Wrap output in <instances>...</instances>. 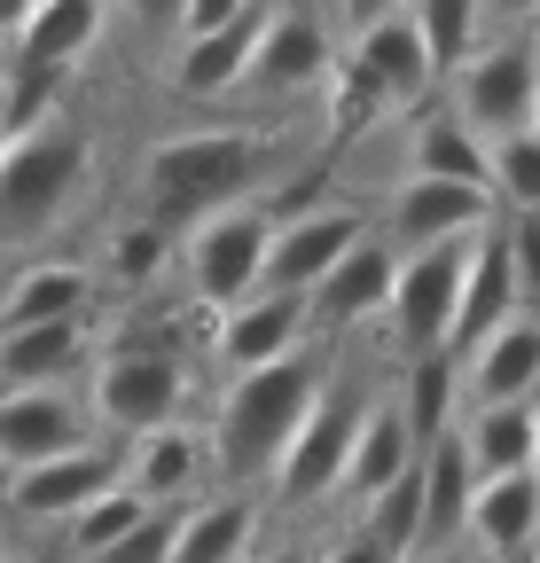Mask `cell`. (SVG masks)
I'll return each mask as SVG.
<instances>
[{"label": "cell", "instance_id": "obj_1", "mask_svg": "<svg viewBox=\"0 0 540 563\" xmlns=\"http://www.w3.org/2000/svg\"><path fill=\"white\" fill-rule=\"evenodd\" d=\"M266 157H275V133L266 125H196V133H165L133 165V220L165 228L173 243L212 220V211L266 196Z\"/></svg>", "mask_w": 540, "mask_h": 563}, {"label": "cell", "instance_id": "obj_2", "mask_svg": "<svg viewBox=\"0 0 540 563\" xmlns=\"http://www.w3.org/2000/svg\"><path fill=\"white\" fill-rule=\"evenodd\" d=\"M329 352L337 344H306L290 352V361L275 368H251V376H228L212 391V415H205V446H212V493H251L258 501V485L266 470L283 462L290 431L306 422L321 376H329Z\"/></svg>", "mask_w": 540, "mask_h": 563}, {"label": "cell", "instance_id": "obj_3", "mask_svg": "<svg viewBox=\"0 0 540 563\" xmlns=\"http://www.w3.org/2000/svg\"><path fill=\"white\" fill-rule=\"evenodd\" d=\"M376 391H384L376 361H368V352H353V344H337V352H329V376H321V391H313V407H306V422L290 431L283 462L266 470V485H258V509L298 517V509L337 501V477H345L353 431H361V415H368Z\"/></svg>", "mask_w": 540, "mask_h": 563}, {"label": "cell", "instance_id": "obj_4", "mask_svg": "<svg viewBox=\"0 0 540 563\" xmlns=\"http://www.w3.org/2000/svg\"><path fill=\"white\" fill-rule=\"evenodd\" d=\"M87 180H95V125L55 110L32 133H16L9 150H0V243L55 235L79 211Z\"/></svg>", "mask_w": 540, "mask_h": 563}, {"label": "cell", "instance_id": "obj_5", "mask_svg": "<svg viewBox=\"0 0 540 563\" xmlns=\"http://www.w3.org/2000/svg\"><path fill=\"white\" fill-rule=\"evenodd\" d=\"M196 361L180 352H118V344H95V368H87V422L95 439L110 446H133L150 431H173V422H196Z\"/></svg>", "mask_w": 540, "mask_h": 563}, {"label": "cell", "instance_id": "obj_6", "mask_svg": "<svg viewBox=\"0 0 540 563\" xmlns=\"http://www.w3.org/2000/svg\"><path fill=\"white\" fill-rule=\"evenodd\" d=\"M266 235H275V203L266 196H243L212 220H196L180 243H173V266L188 282V313H235L243 298H258V266H266Z\"/></svg>", "mask_w": 540, "mask_h": 563}, {"label": "cell", "instance_id": "obj_7", "mask_svg": "<svg viewBox=\"0 0 540 563\" xmlns=\"http://www.w3.org/2000/svg\"><path fill=\"white\" fill-rule=\"evenodd\" d=\"M337 16L313 9V0H298V9H266V32L251 47V70H243V87L235 102L251 110V125L266 110H298L329 87V70H337Z\"/></svg>", "mask_w": 540, "mask_h": 563}, {"label": "cell", "instance_id": "obj_8", "mask_svg": "<svg viewBox=\"0 0 540 563\" xmlns=\"http://www.w3.org/2000/svg\"><path fill=\"white\" fill-rule=\"evenodd\" d=\"M439 102H447L470 133H478V141H509V133L532 125V102H540V55H532L525 9L502 16V32L439 87Z\"/></svg>", "mask_w": 540, "mask_h": 563}, {"label": "cell", "instance_id": "obj_9", "mask_svg": "<svg viewBox=\"0 0 540 563\" xmlns=\"http://www.w3.org/2000/svg\"><path fill=\"white\" fill-rule=\"evenodd\" d=\"M470 243H478V235H470ZM470 243H439V251L399 258L392 298H384V321H376L399 368L439 361V352H447V321H454V290H462V258H470Z\"/></svg>", "mask_w": 540, "mask_h": 563}, {"label": "cell", "instance_id": "obj_10", "mask_svg": "<svg viewBox=\"0 0 540 563\" xmlns=\"http://www.w3.org/2000/svg\"><path fill=\"white\" fill-rule=\"evenodd\" d=\"M502 211L486 188H454V180H392V196L368 211V228L392 258H416L439 243H470L478 228H494Z\"/></svg>", "mask_w": 540, "mask_h": 563}, {"label": "cell", "instance_id": "obj_11", "mask_svg": "<svg viewBox=\"0 0 540 563\" xmlns=\"http://www.w3.org/2000/svg\"><path fill=\"white\" fill-rule=\"evenodd\" d=\"M368 235V211L361 203H313V211H275V235H266V266H258V290L266 298H306L313 282L345 258Z\"/></svg>", "mask_w": 540, "mask_h": 563}, {"label": "cell", "instance_id": "obj_12", "mask_svg": "<svg viewBox=\"0 0 540 563\" xmlns=\"http://www.w3.org/2000/svg\"><path fill=\"white\" fill-rule=\"evenodd\" d=\"M118 470H125V446H110V439H95V446H79V454H55V462H40V470H16V477H9V501H0V517L63 532L87 501L118 493Z\"/></svg>", "mask_w": 540, "mask_h": 563}, {"label": "cell", "instance_id": "obj_13", "mask_svg": "<svg viewBox=\"0 0 540 563\" xmlns=\"http://www.w3.org/2000/svg\"><path fill=\"white\" fill-rule=\"evenodd\" d=\"M392 274H399V258L376 243V228L337 258L313 290H306V329H313V344H353L361 329H376L384 321V298H392Z\"/></svg>", "mask_w": 540, "mask_h": 563}, {"label": "cell", "instance_id": "obj_14", "mask_svg": "<svg viewBox=\"0 0 540 563\" xmlns=\"http://www.w3.org/2000/svg\"><path fill=\"white\" fill-rule=\"evenodd\" d=\"M95 446V422L79 384H47V391H0V477L40 470L55 454Z\"/></svg>", "mask_w": 540, "mask_h": 563}, {"label": "cell", "instance_id": "obj_15", "mask_svg": "<svg viewBox=\"0 0 540 563\" xmlns=\"http://www.w3.org/2000/svg\"><path fill=\"white\" fill-rule=\"evenodd\" d=\"M102 32H110V16L95 9V0H32L24 24L9 32V70H0V79H47V87H63L102 47Z\"/></svg>", "mask_w": 540, "mask_h": 563}, {"label": "cell", "instance_id": "obj_16", "mask_svg": "<svg viewBox=\"0 0 540 563\" xmlns=\"http://www.w3.org/2000/svg\"><path fill=\"white\" fill-rule=\"evenodd\" d=\"M337 55H345L353 70H368L399 118L423 110V102L439 95L431 63H423V47H416V9H408V0H392V9H376L368 24H353L345 40H337Z\"/></svg>", "mask_w": 540, "mask_h": 563}, {"label": "cell", "instance_id": "obj_17", "mask_svg": "<svg viewBox=\"0 0 540 563\" xmlns=\"http://www.w3.org/2000/svg\"><path fill=\"white\" fill-rule=\"evenodd\" d=\"M313 329H306V298H243L235 313H220L205 329V352H212V368L220 376H251V368H275L290 361V352H306Z\"/></svg>", "mask_w": 540, "mask_h": 563}, {"label": "cell", "instance_id": "obj_18", "mask_svg": "<svg viewBox=\"0 0 540 563\" xmlns=\"http://www.w3.org/2000/svg\"><path fill=\"white\" fill-rule=\"evenodd\" d=\"M118 485H125L142 509H188L196 493L212 485V446H205V422H173V431L133 439V446H125Z\"/></svg>", "mask_w": 540, "mask_h": 563}, {"label": "cell", "instance_id": "obj_19", "mask_svg": "<svg viewBox=\"0 0 540 563\" xmlns=\"http://www.w3.org/2000/svg\"><path fill=\"white\" fill-rule=\"evenodd\" d=\"M454 376H462V415L540 399V313H509L470 361H454Z\"/></svg>", "mask_w": 540, "mask_h": 563}, {"label": "cell", "instance_id": "obj_20", "mask_svg": "<svg viewBox=\"0 0 540 563\" xmlns=\"http://www.w3.org/2000/svg\"><path fill=\"white\" fill-rule=\"evenodd\" d=\"M517 313V282H509V243H502V220L478 228L462 258V290H454V321H447V361H470L502 321Z\"/></svg>", "mask_w": 540, "mask_h": 563}, {"label": "cell", "instance_id": "obj_21", "mask_svg": "<svg viewBox=\"0 0 540 563\" xmlns=\"http://www.w3.org/2000/svg\"><path fill=\"white\" fill-rule=\"evenodd\" d=\"M266 9H275V0H243V16H235L228 32L173 47V55H165V87H173L180 102H235L243 70H251V47H258V32H266Z\"/></svg>", "mask_w": 540, "mask_h": 563}, {"label": "cell", "instance_id": "obj_22", "mask_svg": "<svg viewBox=\"0 0 540 563\" xmlns=\"http://www.w3.org/2000/svg\"><path fill=\"white\" fill-rule=\"evenodd\" d=\"M95 266L87 258H24L0 282V329H47V321H87L95 313Z\"/></svg>", "mask_w": 540, "mask_h": 563}, {"label": "cell", "instance_id": "obj_23", "mask_svg": "<svg viewBox=\"0 0 540 563\" xmlns=\"http://www.w3.org/2000/svg\"><path fill=\"white\" fill-rule=\"evenodd\" d=\"M408 470H416V439H408V422H399V407H392V376H384V391L368 399L361 431H353L345 477H337V501H345V509H368L376 493H392Z\"/></svg>", "mask_w": 540, "mask_h": 563}, {"label": "cell", "instance_id": "obj_24", "mask_svg": "<svg viewBox=\"0 0 540 563\" xmlns=\"http://www.w3.org/2000/svg\"><path fill=\"white\" fill-rule=\"evenodd\" d=\"M540 540V485L532 470L494 477L470 493V517H462V555H494V563H525Z\"/></svg>", "mask_w": 540, "mask_h": 563}, {"label": "cell", "instance_id": "obj_25", "mask_svg": "<svg viewBox=\"0 0 540 563\" xmlns=\"http://www.w3.org/2000/svg\"><path fill=\"white\" fill-rule=\"evenodd\" d=\"M95 368V321H47V329H0V391H47Z\"/></svg>", "mask_w": 540, "mask_h": 563}, {"label": "cell", "instance_id": "obj_26", "mask_svg": "<svg viewBox=\"0 0 540 563\" xmlns=\"http://www.w3.org/2000/svg\"><path fill=\"white\" fill-rule=\"evenodd\" d=\"M408 125V157H399V180H454V188H486V141L470 133L439 95L423 110L399 118Z\"/></svg>", "mask_w": 540, "mask_h": 563}, {"label": "cell", "instance_id": "obj_27", "mask_svg": "<svg viewBox=\"0 0 540 563\" xmlns=\"http://www.w3.org/2000/svg\"><path fill=\"white\" fill-rule=\"evenodd\" d=\"M266 532V509L251 493H212L173 517V563H251Z\"/></svg>", "mask_w": 540, "mask_h": 563}, {"label": "cell", "instance_id": "obj_28", "mask_svg": "<svg viewBox=\"0 0 540 563\" xmlns=\"http://www.w3.org/2000/svg\"><path fill=\"white\" fill-rule=\"evenodd\" d=\"M470 493H478V477H470L462 446L439 439V446L416 462V501H423V540H416V555L454 563V548H462V517H470Z\"/></svg>", "mask_w": 540, "mask_h": 563}, {"label": "cell", "instance_id": "obj_29", "mask_svg": "<svg viewBox=\"0 0 540 563\" xmlns=\"http://www.w3.org/2000/svg\"><path fill=\"white\" fill-rule=\"evenodd\" d=\"M87 266H95V290H110V298H125V306H142L157 282L173 274V235L150 228V220H118V228L102 235V258H87Z\"/></svg>", "mask_w": 540, "mask_h": 563}, {"label": "cell", "instance_id": "obj_30", "mask_svg": "<svg viewBox=\"0 0 540 563\" xmlns=\"http://www.w3.org/2000/svg\"><path fill=\"white\" fill-rule=\"evenodd\" d=\"M532 407H540V399H525V407H478V415L454 422V446H462V462H470V477H478V485L532 470V431H540Z\"/></svg>", "mask_w": 540, "mask_h": 563}, {"label": "cell", "instance_id": "obj_31", "mask_svg": "<svg viewBox=\"0 0 540 563\" xmlns=\"http://www.w3.org/2000/svg\"><path fill=\"white\" fill-rule=\"evenodd\" d=\"M392 407H399V422H408V439H416V462H423L439 439H454V422H462V376H454V361L439 352V361L399 368L392 376Z\"/></svg>", "mask_w": 540, "mask_h": 563}, {"label": "cell", "instance_id": "obj_32", "mask_svg": "<svg viewBox=\"0 0 540 563\" xmlns=\"http://www.w3.org/2000/svg\"><path fill=\"white\" fill-rule=\"evenodd\" d=\"M502 16H509V9H478V0H423V9H416V47H423V63H431V79L447 87L454 70L502 32Z\"/></svg>", "mask_w": 540, "mask_h": 563}, {"label": "cell", "instance_id": "obj_33", "mask_svg": "<svg viewBox=\"0 0 540 563\" xmlns=\"http://www.w3.org/2000/svg\"><path fill=\"white\" fill-rule=\"evenodd\" d=\"M486 196H494L502 220H532L540 211V141L532 133L486 141Z\"/></svg>", "mask_w": 540, "mask_h": 563}, {"label": "cell", "instance_id": "obj_34", "mask_svg": "<svg viewBox=\"0 0 540 563\" xmlns=\"http://www.w3.org/2000/svg\"><path fill=\"white\" fill-rule=\"evenodd\" d=\"M142 517H157V509H142V501H133V493L118 485V493H102V501H87V509H79L71 525L55 532V555H63V563H95L102 548H118V540H125L133 525H142Z\"/></svg>", "mask_w": 540, "mask_h": 563}, {"label": "cell", "instance_id": "obj_35", "mask_svg": "<svg viewBox=\"0 0 540 563\" xmlns=\"http://www.w3.org/2000/svg\"><path fill=\"white\" fill-rule=\"evenodd\" d=\"M313 102H321V118H329V133H337V141H353V133H376L384 118H399V110L384 102V87L368 79V70H353L345 55H337V70H329V87H321Z\"/></svg>", "mask_w": 540, "mask_h": 563}, {"label": "cell", "instance_id": "obj_36", "mask_svg": "<svg viewBox=\"0 0 540 563\" xmlns=\"http://www.w3.org/2000/svg\"><path fill=\"white\" fill-rule=\"evenodd\" d=\"M502 243H509L517 313H540V211H532V220H502Z\"/></svg>", "mask_w": 540, "mask_h": 563}, {"label": "cell", "instance_id": "obj_37", "mask_svg": "<svg viewBox=\"0 0 540 563\" xmlns=\"http://www.w3.org/2000/svg\"><path fill=\"white\" fill-rule=\"evenodd\" d=\"M306 563H392V555H384V548H376V540H368L361 525H345V532H337L329 548H313Z\"/></svg>", "mask_w": 540, "mask_h": 563}, {"label": "cell", "instance_id": "obj_38", "mask_svg": "<svg viewBox=\"0 0 540 563\" xmlns=\"http://www.w3.org/2000/svg\"><path fill=\"white\" fill-rule=\"evenodd\" d=\"M306 555H313V548H298V540H275V548L258 540V555H251V563H306Z\"/></svg>", "mask_w": 540, "mask_h": 563}, {"label": "cell", "instance_id": "obj_39", "mask_svg": "<svg viewBox=\"0 0 540 563\" xmlns=\"http://www.w3.org/2000/svg\"><path fill=\"white\" fill-rule=\"evenodd\" d=\"M525 32H532V55H540V9H525Z\"/></svg>", "mask_w": 540, "mask_h": 563}, {"label": "cell", "instance_id": "obj_40", "mask_svg": "<svg viewBox=\"0 0 540 563\" xmlns=\"http://www.w3.org/2000/svg\"><path fill=\"white\" fill-rule=\"evenodd\" d=\"M532 422H540V407H532ZM532 485H540V431H532Z\"/></svg>", "mask_w": 540, "mask_h": 563}, {"label": "cell", "instance_id": "obj_41", "mask_svg": "<svg viewBox=\"0 0 540 563\" xmlns=\"http://www.w3.org/2000/svg\"><path fill=\"white\" fill-rule=\"evenodd\" d=\"M9 555H16V548H9V525H0V563H9Z\"/></svg>", "mask_w": 540, "mask_h": 563}, {"label": "cell", "instance_id": "obj_42", "mask_svg": "<svg viewBox=\"0 0 540 563\" xmlns=\"http://www.w3.org/2000/svg\"><path fill=\"white\" fill-rule=\"evenodd\" d=\"M525 133H532V141H540V102H532V125H525Z\"/></svg>", "mask_w": 540, "mask_h": 563}, {"label": "cell", "instance_id": "obj_43", "mask_svg": "<svg viewBox=\"0 0 540 563\" xmlns=\"http://www.w3.org/2000/svg\"><path fill=\"white\" fill-rule=\"evenodd\" d=\"M462 563H494V555H462Z\"/></svg>", "mask_w": 540, "mask_h": 563}, {"label": "cell", "instance_id": "obj_44", "mask_svg": "<svg viewBox=\"0 0 540 563\" xmlns=\"http://www.w3.org/2000/svg\"><path fill=\"white\" fill-rule=\"evenodd\" d=\"M408 563H439V555H408Z\"/></svg>", "mask_w": 540, "mask_h": 563}, {"label": "cell", "instance_id": "obj_45", "mask_svg": "<svg viewBox=\"0 0 540 563\" xmlns=\"http://www.w3.org/2000/svg\"><path fill=\"white\" fill-rule=\"evenodd\" d=\"M525 563H540V540H532V555H525Z\"/></svg>", "mask_w": 540, "mask_h": 563}, {"label": "cell", "instance_id": "obj_46", "mask_svg": "<svg viewBox=\"0 0 540 563\" xmlns=\"http://www.w3.org/2000/svg\"><path fill=\"white\" fill-rule=\"evenodd\" d=\"M9 563H32V555H9Z\"/></svg>", "mask_w": 540, "mask_h": 563}]
</instances>
